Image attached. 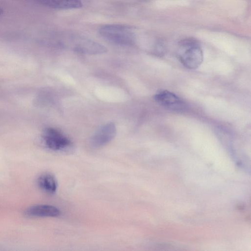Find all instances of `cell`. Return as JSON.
<instances>
[{"label":"cell","instance_id":"cell-3","mask_svg":"<svg viewBox=\"0 0 251 251\" xmlns=\"http://www.w3.org/2000/svg\"><path fill=\"white\" fill-rule=\"evenodd\" d=\"M44 139L47 147L55 151H65L72 146V142L67 137L53 128L46 129Z\"/></svg>","mask_w":251,"mask_h":251},{"label":"cell","instance_id":"cell-5","mask_svg":"<svg viewBox=\"0 0 251 251\" xmlns=\"http://www.w3.org/2000/svg\"><path fill=\"white\" fill-rule=\"evenodd\" d=\"M116 128L113 123L101 126L91 137L89 143L93 148L102 147L109 143L115 136Z\"/></svg>","mask_w":251,"mask_h":251},{"label":"cell","instance_id":"cell-7","mask_svg":"<svg viewBox=\"0 0 251 251\" xmlns=\"http://www.w3.org/2000/svg\"><path fill=\"white\" fill-rule=\"evenodd\" d=\"M25 214L34 217H56L60 215V211L55 206L41 204L30 207L26 210Z\"/></svg>","mask_w":251,"mask_h":251},{"label":"cell","instance_id":"cell-6","mask_svg":"<svg viewBox=\"0 0 251 251\" xmlns=\"http://www.w3.org/2000/svg\"><path fill=\"white\" fill-rule=\"evenodd\" d=\"M71 40L73 50L79 53L97 54L103 53L107 51L104 46L88 39L73 36Z\"/></svg>","mask_w":251,"mask_h":251},{"label":"cell","instance_id":"cell-9","mask_svg":"<svg viewBox=\"0 0 251 251\" xmlns=\"http://www.w3.org/2000/svg\"><path fill=\"white\" fill-rule=\"evenodd\" d=\"M38 184L41 189L50 194L54 193L57 188L56 178L50 173L41 175L38 179Z\"/></svg>","mask_w":251,"mask_h":251},{"label":"cell","instance_id":"cell-10","mask_svg":"<svg viewBox=\"0 0 251 251\" xmlns=\"http://www.w3.org/2000/svg\"><path fill=\"white\" fill-rule=\"evenodd\" d=\"M3 13V10L0 8V16Z\"/></svg>","mask_w":251,"mask_h":251},{"label":"cell","instance_id":"cell-1","mask_svg":"<svg viewBox=\"0 0 251 251\" xmlns=\"http://www.w3.org/2000/svg\"><path fill=\"white\" fill-rule=\"evenodd\" d=\"M177 56L180 63L186 68L195 69L203 61V52L199 43L193 39L181 41L177 50Z\"/></svg>","mask_w":251,"mask_h":251},{"label":"cell","instance_id":"cell-8","mask_svg":"<svg viewBox=\"0 0 251 251\" xmlns=\"http://www.w3.org/2000/svg\"><path fill=\"white\" fill-rule=\"evenodd\" d=\"M38 3L53 9H71L79 8L82 6L80 0H35Z\"/></svg>","mask_w":251,"mask_h":251},{"label":"cell","instance_id":"cell-2","mask_svg":"<svg viewBox=\"0 0 251 251\" xmlns=\"http://www.w3.org/2000/svg\"><path fill=\"white\" fill-rule=\"evenodd\" d=\"M100 34L106 40L120 46L134 43L135 35L130 27L119 24L104 25L100 28Z\"/></svg>","mask_w":251,"mask_h":251},{"label":"cell","instance_id":"cell-4","mask_svg":"<svg viewBox=\"0 0 251 251\" xmlns=\"http://www.w3.org/2000/svg\"><path fill=\"white\" fill-rule=\"evenodd\" d=\"M154 99L160 106L168 110L180 112L185 109V103L177 95L168 90H161L156 93Z\"/></svg>","mask_w":251,"mask_h":251}]
</instances>
